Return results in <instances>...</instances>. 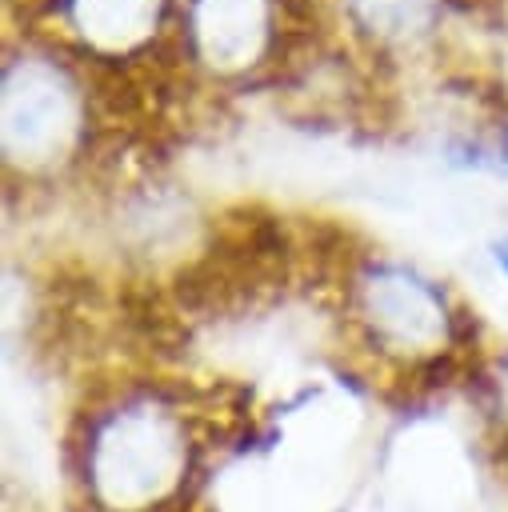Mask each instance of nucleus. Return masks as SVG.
Returning a JSON list of instances; mask_svg holds the SVG:
<instances>
[{"label":"nucleus","instance_id":"1","mask_svg":"<svg viewBox=\"0 0 508 512\" xmlns=\"http://www.w3.org/2000/svg\"><path fill=\"white\" fill-rule=\"evenodd\" d=\"M200 460L192 412L156 388L120 392L88 412L76 484L88 512H176Z\"/></svg>","mask_w":508,"mask_h":512},{"label":"nucleus","instance_id":"2","mask_svg":"<svg viewBox=\"0 0 508 512\" xmlns=\"http://www.w3.org/2000/svg\"><path fill=\"white\" fill-rule=\"evenodd\" d=\"M352 320L364 344L392 364H436L456 344V312L444 288L396 260H368L352 276Z\"/></svg>","mask_w":508,"mask_h":512},{"label":"nucleus","instance_id":"3","mask_svg":"<svg viewBox=\"0 0 508 512\" xmlns=\"http://www.w3.org/2000/svg\"><path fill=\"white\" fill-rule=\"evenodd\" d=\"M80 132V92L48 56H20L4 68L0 136L8 164L44 168L60 160Z\"/></svg>","mask_w":508,"mask_h":512},{"label":"nucleus","instance_id":"4","mask_svg":"<svg viewBox=\"0 0 508 512\" xmlns=\"http://www.w3.org/2000/svg\"><path fill=\"white\" fill-rule=\"evenodd\" d=\"M188 40L212 72H244L272 40V0H188Z\"/></svg>","mask_w":508,"mask_h":512},{"label":"nucleus","instance_id":"5","mask_svg":"<svg viewBox=\"0 0 508 512\" xmlns=\"http://www.w3.org/2000/svg\"><path fill=\"white\" fill-rule=\"evenodd\" d=\"M72 28L100 52H128L144 44L164 12V0H64Z\"/></svg>","mask_w":508,"mask_h":512},{"label":"nucleus","instance_id":"6","mask_svg":"<svg viewBox=\"0 0 508 512\" xmlns=\"http://www.w3.org/2000/svg\"><path fill=\"white\" fill-rule=\"evenodd\" d=\"M348 12L376 40H408L436 20L440 0H348Z\"/></svg>","mask_w":508,"mask_h":512},{"label":"nucleus","instance_id":"7","mask_svg":"<svg viewBox=\"0 0 508 512\" xmlns=\"http://www.w3.org/2000/svg\"><path fill=\"white\" fill-rule=\"evenodd\" d=\"M492 260H496V268L508 276V236H500V240L492 244Z\"/></svg>","mask_w":508,"mask_h":512}]
</instances>
